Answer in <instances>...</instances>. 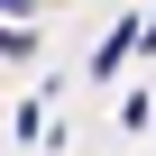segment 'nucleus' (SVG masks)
Returning a JSON list of instances; mask_svg holds the SVG:
<instances>
[{
	"label": "nucleus",
	"instance_id": "f257e3e1",
	"mask_svg": "<svg viewBox=\"0 0 156 156\" xmlns=\"http://www.w3.org/2000/svg\"><path fill=\"white\" fill-rule=\"evenodd\" d=\"M129 46H138V28H119V37H110V46L92 55V73H119V64H129Z\"/></svg>",
	"mask_w": 156,
	"mask_h": 156
}]
</instances>
